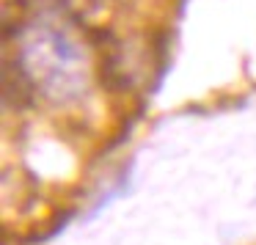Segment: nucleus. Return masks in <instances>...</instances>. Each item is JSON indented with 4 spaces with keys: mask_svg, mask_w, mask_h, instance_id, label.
<instances>
[{
    "mask_svg": "<svg viewBox=\"0 0 256 245\" xmlns=\"http://www.w3.org/2000/svg\"><path fill=\"white\" fill-rule=\"evenodd\" d=\"M22 64L30 86H39L52 100H72L86 86V58L64 30L34 28L22 39Z\"/></svg>",
    "mask_w": 256,
    "mask_h": 245,
    "instance_id": "f257e3e1",
    "label": "nucleus"
}]
</instances>
